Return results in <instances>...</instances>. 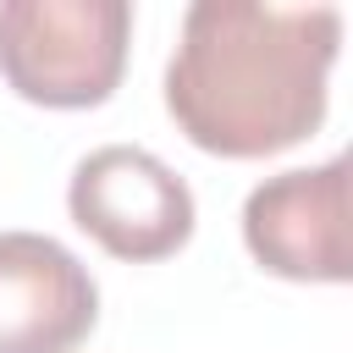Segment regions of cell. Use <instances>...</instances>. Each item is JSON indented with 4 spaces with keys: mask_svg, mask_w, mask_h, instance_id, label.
Wrapping results in <instances>:
<instances>
[{
    "mask_svg": "<svg viewBox=\"0 0 353 353\" xmlns=\"http://www.w3.org/2000/svg\"><path fill=\"white\" fill-rule=\"evenodd\" d=\"M336 50V6L193 0L165 66V110L204 154H281L325 121V77Z\"/></svg>",
    "mask_w": 353,
    "mask_h": 353,
    "instance_id": "obj_1",
    "label": "cell"
},
{
    "mask_svg": "<svg viewBox=\"0 0 353 353\" xmlns=\"http://www.w3.org/2000/svg\"><path fill=\"white\" fill-rule=\"evenodd\" d=\"M132 6L127 0H6L0 6V77L50 110L105 105L127 72Z\"/></svg>",
    "mask_w": 353,
    "mask_h": 353,
    "instance_id": "obj_2",
    "label": "cell"
},
{
    "mask_svg": "<svg viewBox=\"0 0 353 353\" xmlns=\"http://www.w3.org/2000/svg\"><path fill=\"white\" fill-rule=\"evenodd\" d=\"M72 221L116 259L149 265L193 237V188L138 143H99L72 165L66 182Z\"/></svg>",
    "mask_w": 353,
    "mask_h": 353,
    "instance_id": "obj_3",
    "label": "cell"
},
{
    "mask_svg": "<svg viewBox=\"0 0 353 353\" xmlns=\"http://www.w3.org/2000/svg\"><path fill=\"white\" fill-rule=\"evenodd\" d=\"M243 243L270 276L342 287L353 276L347 154H331L325 165H298V171L265 176L243 199Z\"/></svg>",
    "mask_w": 353,
    "mask_h": 353,
    "instance_id": "obj_4",
    "label": "cell"
},
{
    "mask_svg": "<svg viewBox=\"0 0 353 353\" xmlns=\"http://www.w3.org/2000/svg\"><path fill=\"white\" fill-rule=\"evenodd\" d=\"M94 325L88 265L44 232H0V353H77Z\"/></svg>",
    "mask_w": 353,
    "mask_h": 353,
    "instance_id": "obj_5",
    "label": "cell"
}]
</instances>
